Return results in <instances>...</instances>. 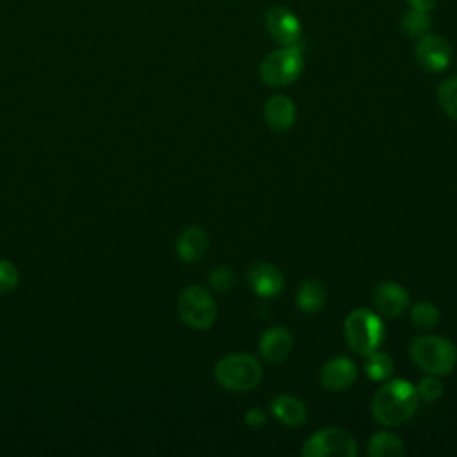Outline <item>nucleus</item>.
I'll return each instance as SVG.
<instances>
[{
	"label": "nucleus",
	"instance_id": "f257e3e1",
	"mask_svg": "<svg viewBox=\"0 0 457 457\" xmlns=\"http://www.w3.org/2000/svg\"><path fill=\"white\" fill-rule=\"evenodd\" d=\"M418 402V391L411 382L393 378L380 386L373 395L371 414L382 425H400L414 414Z\"/></svg>",
	"mask_w": 457,
	"mask_h": 457
},
{
	"label": "nucleus",
	"instance_id": "f03ea898",
	"mask_svg": "<svg viewBox=\"0 0 457 457\" xmlns=\"http://www.w3.org/2000/svg\"><path fill=\"white\" fill-rule=\"evenodd\" d=\"M412 362L428 375H448L457 364V348L441 336H418L409 346Z\"/></svg>",
	"mask_w": 457,
	"mask_h": 457
},
{
	"label": "nucleus",
	"instance_id": "7ed1b4c3",
	"mask_svg": "<svg viewBox=\"0 0 457 457\" xmlns=\"http://www.w3.org/2000/svg\"><path fill=\"white\" fill-rule=\"evenodd\" d=\"M343 332L346 345L355 353L366 357L368 353L378 350L384 339V323L377 312L366 307H359L346 316L343 323Z\"/></svg>",
	"mask_w": 457,
	"mask_h": 457
},
{
	"label": "nucleus",
	"instance_id": "20e7f679",
	"mask_svg": "<svg viewBox=\"0 0 457 457\" xmlns=\"http://www.w3.org/2000/svg\"><path fill=\"white\" fill-rule=\"evenodd\" d=\"M214 377L221 387L245 393L259 386L262 380V368L261 362L248 353H228L218 361Z\"/></svg>",
	"mask_w": 457,
	"mask_h": 457
},
{
	"label": "nucleus",
	"instance_id": "39448f33",
	"mask_svg": "<svg viewBox=\"0 0 457 457\" xmlns=\"http://www.w3.org/2000/svg\"><path fill=\"white\" fill-rule=\"evenodd\" d=\"M303 71V55L296 45H284L268 54L261 66V80L271 87H284L293 84Z\"/></svg>",
	"mask_w": 457,
	"mask_h": 457
},
{
	"label": "nucleus",
	"instance_id": "423d86ee",
	"mask_svg": "<svg viewBox=\"0 0 457 457\" xmlns=\"http://www.w3.org/2000/svg\"><path fill=\"white\" fill-rule=\"evenodd\" d=\"M179 314L187 327L205 330L216 321L218 307L209 289L195 284L182 291L179 298Z\"/></svg>",
	"mask_w": 457,
	"mask_h": 457
},
{
	"label": "nucleus",
	"instance_id": "0eeeda50",
	"mask_svg": "<svg viewBox=\"0 0 457 457\" xmlns=\"http://www.w3.org/2000/svg\"><path fill=\"white\" fill-rule=\"evenodd\" d=\"M303 457H355L357 443L355 439L343 428L325 427L314 432L309 439H305L302 446Z\"/></svg>",
	"mask_w": 457,
	"mask_h": 457
},
{
	"label": "nucleus",
	"instance_id": "6e6552de",
	"mask_svg": "<svg viewBox=\"0 0 457 457\" xmlns=\"http://www.w3.org/2000/svg\"><path fill=\"white\" fill-rule=\"evenodd\" d=\"M414 55L418 64L430 71V73H437L443 71L452 59V48L450 43L437 34H423L418 37L416 46H414Z\"/></svg>",
	"mask_w": 457,
	"mask_h": 457
},
{
	"label": "nucleus",
	"instance_id": "1a4fd4ad",
	"mask_svg": "<svg viewBox=\"0 0 457 457\" xmlns=\"http://www.w3.org/2000/svg\"><path fill=\"white\" fill-rule=\"evenodd\" d=\"M270 36L280 45H296L302 37V23L298 16L286 5H273L264 16Z\"/></svg>",
	"mask_w": 457,
	"mask_h": 457
},
{
	"label": "nucleus",
	"instance_id": "9d476101",
	"mask_svg": "<svg viewBox=\"0 0 457 457\" xmlns=\"http://www.w3.org/2000/svg\"><path fill=\"white\" fill-rule=\"evenodd\" d=\"M321 386L328 391H345L357 380V366L352 359L337 355L328 359L320 373Z\"/></svg>",
	"mask_w": 457,
	"mask_h": 457
},
{
	"label": "nucleus",
	"instance_id": "9b49d317",
	"mask_svg": "<svg viewBox=\"0 0 457 457\" xmlns=\"http://www.w3.org/2000/svg\"><path fill=\"white\" fill-rule=\"evenodd\" d=\"M373 305L375 309L387 316V318H398L409 305V293L403 286L393 280L380 282L373 289Z\"/></svg>",
	"mask_w": 457,
	"mask_h": 457
},
{
	"label": "nucleus",
	"instance_id": "f8f14e48",
	"mask_svg": "<svg viewBox=\"0 0 457 457\" xmlns=\"http://www.w3.org/2000/svg\"><path fill=\"white\" fill-rule=\"evenodd\" d=\"M291 350H293V336L286 327L275 325L261 334L259 353L264 361L271 364L282 362L289 357Z\"/></svg>",
	"mask_w": 457,
	"mask_h": 457
},
{
	"label": "nucleus",
	"instance_id": "ddd939ff",
	"mask_svg": "<svg viewBox=\"0 0 457 457\" xmlns=\"http://www.w3.org/2000/svg\"><path fill=\"white\" fill-rule=\"evenodd\" d=\"M246 282L255 295L262 298H271L282 291L284 275L277 266L268 262H259L248 270Z\"/></svg>",
	"mask_w": 457,
	"mask_h": 457
},
{
	"label": "nucleus",
	"instance_id": "4468645a",
	"mask_svg": "<svg viewBox=\"0 0 457 457\" xmlns=\"http://www.w3.org/2000/svg\"><path fill=\"white\" fill-rule=\"evenodd\" d=\"M264 120L275 132L289 130L296 120L295 102L286 95L271 96L264 105Z\"/></svg>",
	"mask_w": 457,
	"mask_h": 457
},
{
	"label": "nucleus",
	"instance_id": "2eb2a0df",
	"mask_svg": "<svg viewBox=\"0 0 457 457\" xmlns=\"http://www.w3.org/2000/svg\"><path fill=\"white\" fill-rule=\"evenodd\" d=\"M209 246V237L200 227H187L177 239V252L182 261L195 262L204 257Z\"/></svg>",
	"mask_w": 457,
	"mask_h": 457
},
{
	"label": "nucleus",
	"instance_id": "dca6fc26",
	"mask_svg": "<svg viewBox=\"0 0 457 457\" xmlns=\"http://www.w3.org/2000/svg\"><path fill=\"white\" fill-rule=\"evenodd\" d=\"M271 414L284 425L298 427L307 418V409L303 402L291 395H278L271 402Z\"/></svg>",
	"mask_w": 457,
	"mask_h": 457
},
{
	"label": "nucleus",
	"instance_id": "f3484780",
	"mask_svg": "<svg viewBox=\"0 0 457 457\" xmlns=\"http://www.w3.org/2000/svg\"><path fill=\"white\" fill-rule=\"evenodd\" d=\"M327 291L320 280H305L298 293H296V303L303 312H316L325 305Z\"/></svg>",
	"mask_w": 457,
	"mask_h": 457
},
{
	"label": "nucleus",
	"instance_id": "a211bd4d",
	"mask_svg": "<svg viewBox=\"0 0 457 457\" xmlns=\"http://www.w3.org/2000/svg\"><path fill=\"white\" fill-rule=\"evenodd\" d=\"M368 453L371 457H396L405 453L402 439L391 432H375L368 443Z\"/></svg>",
	"mask_w": 457,
	"mask_h": 457
},
{
	"label": "nucleus",
	"instance_id": "6ab92c4d",
	"mask_svg": "<svg viewBox=\"0 0 457 457\" xmlns=\"http://www.w3.org/2000/svg\"><path fill=\"white\" fill-rule=\"evenodd\" d=\"M395 370V362L389 357V353L375 350L371 353L366 355L364 361V371L371 380H387L393 375Z\"/></svg>",
	"mask_w": 457,
	"mask_h": 457
},
{
	"label": "nucleus",
	"instance_id": "aec40b11",
	"mask_svg": "<svg viewBox=\"0 0 457 457\" xmlns=\"http://www.w3.org/2000/svg\"><path fill=\"white\" fill-rule=\"evenodd\" d=\"M430 25H432V20H430L428 11H420V9L411 7L402 16V30L409 37H420V36L427 34Z\"/></svg>",
	"mask_w": 457,
	"mask_h": 457
},
{
	"label": "nucleus",
	"instance_id": "412c9836",
	"mask_svg": "<svg viewBox=\"0 0 457 457\" xmlns=\"http://www.w3.org/2000/svg\"><path fill=\"white\" fill-rule=\"evenodd\" d=\"M411 321L418 328L428 330V328L437 325V321H439V309L434 303H430L427 300H421V302H418V303H414L411 307Z\"/></svg>",
	"mask_w": 457,
	"mask_h": 457
},
{
	"label": "nucleus",
	"instance_id": "4be33fe9",
	"mask_svg": "<svg viewBox=\"0 0 457 457\" xmlns=\"http://www.w3.org/2000/svg\"><path fill=\"white\" fill-rule=\"evenodd\" d=\"M436 95L445 114L457 120V77H450L443 80Z\"/></svg>",
	"mask_w": 457,
	"mask_h": 457
},
{
	"label": "nucleus",
	"instance_id": "5701e85b",
	"mask_svg": "<svg viewBox=\"0 0 457 457\" xmlns=\"http://www.w3.org/2000/svg\"><path fill=\"white\" fill-rule=\"evenodd\" d=\"M416 391H418V396L423 400V402H436L441 398L443 395V382L436 377V375H427L423 377L418 386H416Z\"/></svg>",
	"mask_w": 457,
	"mask_h": 457
},
{
	"label": "nucleus",
	"instance_id": "b1692460",
	"mask_svg": "<svg viewBox=\"0 0 457 457\" xmlns=\"http://www.w3.org/2000/svg\"><path fill=\"white\" fill-rule=\"evenodd\" d=\"M209 284L218 293H228L234 284V273L227 266H218L209 275Z\"/></svg>",
	"mask_w": 457,
	"mask_h": 457
},
{
	"label": "nucleus",
	"instance_id": "393cba45",
	"mask_svg": "<svg viewBox=\"0 0 457 457\" xmlns=\"http://www.w3.org/2000/svg\"><path fill=\"white\" fill-rule=\"evenodd\" d=\"M16 284H18L16 268L7 261H0V293L12 291Z\"/></svg>",
	"mask_w": 457,
	"mask_h": 457
},
{
	"label": "nucleus",
	"instance_id": "a878e982",
	"mask_svg": "<svg viewBox=\"0 0 457 457\" xmlns=\"http://www.w3.org/2000/svg\"><path fill=\"white\" fill-rule=\"evenodd\" d=\"M245 423H246L248 427H252V428H259L261 425L266 423V414H264V411H262V409H257V407L248 409V411L245 412Z\"/></svg>",
	"mask_w": 457,
	"mask_h": 457
},
{
	"label": "nucleus",
	"instance_id": "bb28decb",
	"mask_svg": "<svg viewBox=\"0 0 457 457\" xmlns=\"http://www.w3.org/2000/svg\"><path fill=\"white\" fill-rule=\"evenodd\" d=\"M412 9H420V11H432L439 0H405Z\"/></svg>",
	"mask_w": 457,
	"mask_h": 457
}]
</instances>
